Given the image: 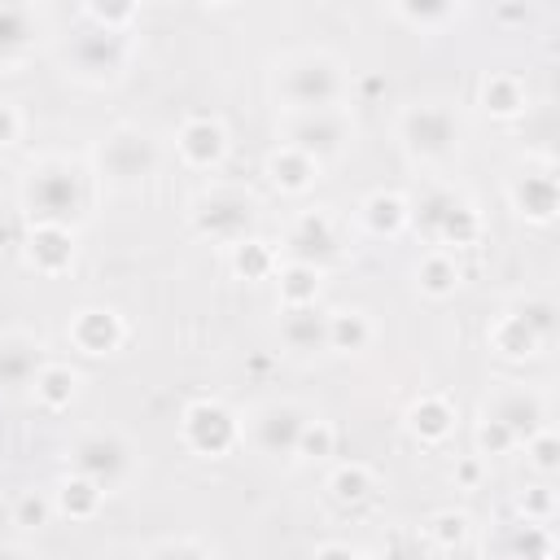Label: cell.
I'll use <instances>...</instances> for the list:
<instances>
[{
  "label": "cell",
  "mask_w": 560,
  "mask_h": 560,
  "mask_svg": "<svg viewBox=\"0 0 560 560\" xmlns=\"http://www.w3.org/2000/svg\"><path fill=\"white\" fill-rule=\"evenodd\" d=\"M512 315H516V319H521L538 341H547V337H551V324H556L551 315H556V311H551V302H547V298H525V302H521V311H512Z\"/></svg>",
  "instance_id": "1f68e13d"
},
{
  "label": "cell",
  "mask_w": 560,
  "mask_h": 560,
  "mask_svg": "<svg viewBox=\"0 0 560 560\" xmlns=\"http://www.w3.org/2000/svg\"><path fill=\"white\" fill-rule=\"evenodd\" d=\"M481 96H486V109H494V114H516V109L525 105L521 83H516V79H508V74H490Z\"/></svg>",
  "instance_id": "83f0119b"
},
{
  "label": "cell",
  "mask_w": 560,
  "mask_h": 560,
  "mask_svg": "<svg viewBox=\"0 0 560 560\" xmlns=\"http://www.w3.org/2000/svg\"><path fill=\"white\" fill-rule=\"evenodd\" d=\"M429 534H433L442 547H455V542H464V534H468V516H464V512H438L433 525H429Z\"/></svg>",
  "instance_id": "d590c367"
},
{
  "label": "cell",
  "mask_w": 560,
  "mask_h": 560,
  "mask_svg": "<svg viewBox=\"0 0 560 560\" xmlns=\"http://www.w3.org/2000/svg\"><path fill=\"white\" fill-rule=\"evenodd\" d=\"M363 219H368L372 232H381V236L389 232V236H394V232L411 219V210H407V201H402L398 192H372V197L363 201Z\"/></svg>",
  "instance_id": "cb8c5ba5"
},
{
  "label": "cell",
  "mask_w": 560,
  "mask_h": 560,
  "mask_svg": "<svg viewBox=\"0 0 560 560\" xmlns=\"http://www.w3.org/2000/svg\"><path fill=\"white\" fill-rule=\"evenodd\" d=\"M346 136H350V127L337 109H306V114H293L284 144H293V149H302L306 158L319 162V153H337L346 144Z\"/></svg>",
  "instance_id": "8fae6325"
},
{
  "label": "cell",
  "mask_w": 560,
  "mask_h": 560,
  "mask_svg": "<svg viewBox=\"0 0 560 560\" xmlns=\"http://www.w3.org/2000/svg\"><path fill=\"white\" fill-rule=\"evenodd\" d=\"M144 560H210V551H206L197 538H166V542H158Z\"/></svg>",
  "instance_id": "d6a6232c"
},
{
  "label": "cell",
  "mask_w": 560,
  "mask_h": 560,
  "mask_svg": "<svg viewBox=\"0 0 560 560\" xmlns=\"http://www.w3.org/2000/svg\"><path fill=\"white\" fill-rule=\"evenodd\" d=\"M315 560H359L350 547H341V542H328V547H319L315 551Z\"/></svg>",
  "instance_id": "60d3db41"
},
{
  "label": "cell",
  "mask_w": 560,
  "mask_h": 560,
  "mask_svg": "<svg viewBox=\"0 0 560 560\" xmlns=\"http://www.w3.org/2000/svg\"><path fill=\"white\" fill-rule=\"evenodd\" d=\"M486 420H494V424H503L512 438H529L534 433V424L542 420V402L534 398V394H525V389H516V385H503V389H494V398H490V411H486Z\"/></svg>",
  "instance_id": "5bb4252c"
},
{
  "label": "cell",
  "mask_w": 560,
  "mask_h": 560,
  "mask_svg": "<svg viewBox=\"0 0 560 560\" xmlns=\"http://www.w3.org/2000/svg\"><path fill=\"white\" fill-rule=\"evenodd\" d=\"M184 442H188L197 455H223V451H232V442H236V420H232V411H228L223 402H210V398L192 402V407L184 411Z\"/></svg>",
  "instance_id": "ba28073f"
},
{
  "label": "cell",
  "mask_w": 560,
  "mask_h": 560,
  "mask_svg": "<svg viewBox=\"0 0 560 560\" xmlns=\"http://www.w3.org/2000/svg\"><path fill=\"white\" fill-rule=\"evenodd\" d=\"M416 280H420V289L424 293H433V298H446L455 284H459V267H455V258L451 254H429L420 267H416Z\"/></svg>",
  "instance_id": "d4e9b609"
},
{
  "label": "cell",
  "mask_w": 560,
  "mask_h": 560,
  "mask_svg": "<svg viewBox=\"0 0 560 560\" xmlns=\"http://www.w3.org/2000/svg\"><path fill=\"white\" fill-rule=\"evenodd\" d=\"M70 341L83 354H114L122 341V319L114 311H79L70 324Z\"/></svg>",
  "instance_id": "9a60e30c"
},
{
  "label": "cell",
  "mask_w": 560,
  "mask_h": 560,
  "mask_svg": "<svg viewBox=\"0 0 560 560\" xmlns=\"http://www.w3.org/2000/svg\"><path fill=\"white\" fill-rule=\"evenodd\" d=\"M398 131L416 158H451L459 144V118L446 105H411L398 118Z\"/></svg>",
  "instance_id": "277c9868"
},
{
  "label": "cell",
  "mask_w": 560,
  "mask_h": 560,
  "mask_svg": "<svg viewBox=\"0 0 560 560\" xmlns=\"http://www.w3.org/2000/svg\"><path fill=\"white\" fill-rule=\"evenodd\" d=\"M420 223L438 236V241H446V245H468L472 236H477V210L468 206V201H459L455 192H446V188H429L424 192V201H420Z\"/></svg>",
  "instance_id": "52a82bcc"
},
{
  "label": "cell",
  "mask_w": 560,
  "mask_h": 560,
  "mask_svg": "<svg viewBox=\"0 0 560 560\" xmlns=\"http://www.w3.org/2000/svg\"><path fill=\"white\" fill-rule=\"evenodd\" d=\"M328 486H332V494H337L341 503H354V499H363V494L372 490V472H368L363 464H341Z\"/></svg>",
  "instance_id": "f546056e"
},
{
  "label": "cell",
  "mask_w": 560,
  "mask_h": 560,
  "mask_svg": "<svg viewBox=\"0 0 560 560\" xmlns=\"http://www.w3.org/2000/svg\"><path fill=\"white\" fill-rule=\"evenodd\" d=\"M315 171H319V162L306 158V153L293 149V144H280V149L267 158V175H271V184L284 188V192H302V188L315 179Z\"/></svg>",
  "instance_id": "ac0fdd59"
},
{
  "label": "cell",
  "mask_w": 560,
  "mask_h": 560,
  "mask_svg": "<svg viewBox=\"0 0 560 560\" xmlns=\"http://www.w3.org/2000/svg\"><path fill=\"white\" fill-rule=\"evenodd\" d=\"M0 560H26L22 551H13V547H0Z\"/></svg>",
  "instance_id": "7bdbcfd3"
},
{
  "label": "cell",
  "mask_w": 560,
  "mask_h": 560,
  "mask_svg": "<svg viewBox=\"0 0 560 560\" xmlns=\"http://www.w3.org/2000/svg\"><path fill=\"white\" fill-rule=\"evenodd\" d=\"M66 61L83 79H114L127 61V39L118 31H88L74 39V48H66Z\"/></svg>",
  "instance_id": "9c48e42d"
},
{
  "label": "cell",
  "mask_w": 560,
  "mask_h": 560,
  "mask_svg": "<svg viewBox=\"0 0 560 560\" xmlns=\"http://www.w3.org/2000/svg\"><path fill=\"white\" fill-rule=\"evenodd\" d=\"M271 262H276V254H271L262 241H236L232 267H236L245 280H258V276H267V271H271Z\"/></svg>",
  "instance_id": "f1b7e54d"
},
{
  "label": "cell",
  "mask_w": 560,
  "mask_h": 560,
  "mask_svg": "<svg viewBox=\"0 0 560 560\" xmlns=\"http://www.w3.org/2000/svg\"><path fill=\"white\" fill-rule=\"evenodd\" d=\"M280 337L289 350H319V346H328V315H319L311 306H289Z\"/></svg>",
  "instance_id": "d6986e66"
},
{
  "label": "cell",
  "mask_w": 560,
  "mask_h": 560,
  "mask_svg": "<svg viewBox=\"0 0 560 560\" xmlns=\"http://www.w3.org/2000/svg\"><path fill=\"white\" fill-rule=\"evenodd\" d=\"M372 341V324L363 311H332L328 315V350H363Z\"/></svg>",
  "instance_id": "7402d4cb"
},
{
  "label": "cell",
  "mask_w": 560,
  "mask_h": 560,
  "mask_svg": "<svg viewBox=\"0 0 560 560\" xmlns=\"http://www.w3.org/2000/svg\"><path fill=\"white\" fill-rule=\"evenodd\" d=\"M254 223V197L245 188H232V184H219L210 192H201L192 201V228L201 236H214V241H241L245 228Z\"/></svg>",
  "instance_id": "3957f363"
},
{
  "label": "cell",
  "mask_w": 560,
  "mask_h": 560,
  "mask_svg": "<svg viewBox=\"0 0 560 560\" xmlns=\"http://www.w3.org/2000/svg\"><path fill=\"white\" fill-rule=\"evenodd\" d=\"M39 341L26 332H4L0 337V389H22L35 385L39 376Z\"/></svg>",
  "instance_id": "4fadbf2b"
},
{
  "label": "cell",
  "mask_w": 560,
  "mask_h": 560,
  "mask_svg": "<svg viewBox=\"0 0 560 560\" xmlns=\"http://www.w3.org/2000/svg\"><path fill=\"white\" fill-rule=\"evenodd\" d=\"M289 249H293V262H306V267L332 258L337 254V228H332V219L324 210L298 214V223L289 232Z\"/></svg>",
  "instance_id": "7c38bea8"
},
{
  "label": "cell",
  "mask_w": 560,
  "mask_h": 560,
  "mask_svg": "<svg viewBox=\"0 0 560 560\" xmlns=\"http://www.w3.org/2000/svg\"><path fill=\"white\" fill-rule=\"evenodd\" d=\"M48 512H52V508H48V499H44V494H35V490H22V494H18V503H13V521H18V525H26V529L44 525V521H48Z\"/></svg>",
  "instance_id": "836d02e7"
},
{
  "label": "cell",
  "mask_w": 560,
  "mask_h": 560,
  "mask_svg": "<svg viewBox=\"0 0 560 560\" xmlns=\"http://www.w3.org/2000/svg\"><path fill=\"white\" fill-rule=\"evenodd\" d=\"M276 88L289 101V109L306 114V109H337L346 79H341V66L328 52H298L280 66Z\"/></svg>",
  "instance_id": "7a4b0ae2"
},
{
  "label": "cell",
  "mask_w": 560,
  "mask_h": 560,
  "mask_svg": "<svg viewBox=\"0 0 560 560\" xmlns=\"http://www.w3.org/2000/svg\"><path fill=\"white\" fill-rule=\"evenodd\" d=\"M521 508L525 512H551V494H529V499H521Z\"/></svg>",
  "instance_id": "b9f144b4"
},
{
  "label": "cell",
  "mask_w": 560,
  "mask_h": 560,
  "mask_svg": "<svg viewBox=\"0 0 560 560\" xmlns=\"http://www.w3.org/2000/svg\"><path fill=\"white\" fill-rule=\"evenodd\" d=\"M490 341H494L503 354H529V350L538 346V337H534V332H529V328H525V324H521L512 311H508V315H503V319L490 328Z\"/></svg>",
  "instance_id": "4316f807"
},
{
  "label": "cell",
  "mask_w": 560,
  "mask_h": 560,
  "mask_svg": "<svg viewBox=\"0 0 560 560\" xmlns=\"http://www.w3.org/2000/svg\"><path fill=\"white\" fill-rule=\"evenodd\" d=\"M101 494H105V490H101L96 481H88V477L74 472V477H66V481L57 486V499H52V503H57L66 516L83 521V516H92V512L101 508Z\"/></svg>",
  "instance_id": "603a6c76"
},
{
  "label": "cell",
  "mask_w": 560,
  "mask_h": 560,
  "mask_svg": "<svg viewBox=\"0 0 560 560\" xmlns=\"http://www.w3.org/2000/svg\"><path fill=\"white\" fill-rule=\"evenodd\" d=\"M407 424H411V433H420L424 442H442V438L451 433V424H455V411H451V402H446V398L424 394L420 402H411Z\"/></svg>",
  "instance_id": "ffe728a7"
},
{
  "label": "cell",
  "mask_w": 560,
  "mask_h": 560,
  "mask_svg": "<svg viewBox=\"0 0 560 560\" xmlns=\"http://www.w3.org/2000/svg\"><path fill=\"white\" fill-rule=\"evenodd\" d=\"M512 201H516L521 214L547 223L556 214V184H551V175H521L516 188H512Z\"/></svg>",
  "instance_id": "44dd1931"
},
{
  "label": "cell",
  "mask_w": 560,
  "mask_h": 560,
  "mask_svg": "<svg viewBox=\"0 0 560 560\" xmlns=\"http://www.w3.org/2000/svg\"><path fill=\"white\" fill-rule=\"evenodd\" d=\"M328 451H332V429H328L324 420H315V424L306 420V424H302V438H298V451H293V455H315V459H319V455H328Z\"/></svg>",
  "instance_id": "e575fe53"
},
{
  "label": "cell",
  "mask_w": 560,
  "mask_h": 560,
  "mask_svg": "<svg viewBox=\"0 0 560 560\" xmlns=\"http://www.w3.org/2000/svg\"><path fill=\"white\" fill-rule=\"evenodd\" d=\"M22 206L31 210L35 223L70 228V219L88 206L83 171L74 162H66V158H39V162H31V171L22 179Z\"/></svg>",
  "instance_id": "6da1fadb"
},
{
  "label": "cell",
  "mask_w": 560,
  "mask_h": 560,
  "mask_svg": "<svg viewBox=\"0 0 560 560\" xmlns=\"http://www.w3.org/2000/svg\"><path fill=\"white\" fill-rule=\"evenodd\" d=\"M302 424H306L302 407H293V402H262L254 411V420H249V433H254L258 451H267V455H293L298 451V438H302Z\"/></svg>",
  "instance_id": "30bf717a"
},
{
  "label": "cell",
  "mask_w": 560,
  "mask_h": 560,
  "mask_svg": "<svg viewBox=\"0 0 560 560\" xmlns=\"http://www.w3.org/2000/svg\"><path fill=\"white\" fill-rule=\"evenodd\" d=\"M477 446H481L486 455H499V451L516 446V438H512L503 424H494V420H481V429H477Z\"/></svg>",
  "instance_id": "8d00e7d4"
},
{
  "label": "cell",
  "mask_w": 560,
  "mask_h": 560,
  "mask_svg": "<svg viewBox=\"0 0 560 560\" xmlns=\"http://www.w3.org/2000/svg\"><path fill=\"white\" fill-rule=\"evenodd\" d=\"M26 254H31V262L39 267V271H61V267H70V258H74V245H70V228H52V223H35L31 228V236H26Z\"/></svg>",
  "instance_id": "e0dca14e"
},
{
  "label": "cell",
  "mask_w": 560,
  "mask_h": 560,
  "mask_svg": "<svg viewBox=\"0 0 560 560\" xmlns=\"http://www.w3.org/2000/svg\"><path fill=\"white\" fill-rule=\"evenodd\" d=\"M96 158H101V175H109L114 184H136V179H144L153 171L158 149H153V140L144 131L118 127L114 136H105V144H101Z\"/></svg>",
  "instance_id": "8992f818"
},
{
  "label": "cell",
  "mask_w": 560,
  "mask_h": 560,
  "mask_svg": "<svg viewBox=\"0 0 560 560\" xmlns=\"http://www.w3.org/2000/svg\"><path fill=\"white\" fill-rule=\"evenodd\" d=\"M70 468L105 490V486H114V481L127 477V468H131V446H127L118 433H83V438L70 446Z\"/></svg>",
  "instance_id": "5b68a950"
},
{
  "label": "cell",
  "mask_w": 560,
  "mask_h": 560,
  "mask_svg": "<svg viewBox=\"0 0 560 560\" xmlns=\"http://www.w3.org/2000/svg\"><path fill=\"white\" fill-rule=\"evenodd\" d=\"M228 149V136L214 118H188L179 127V153L192 162V166H214Z\"/></svg>",
  "instance_id": "2e32d148"
},
{
  "label": "cell",
  "mask_w": 560,
  "mask_h": 560,
  "mask_svg": "<svg viewBox=\"0 0 560 560\" xmlns=\"http://www.w3.org/2000/svg\"><path fill=\"white\" fill-rule=\"evenodd\" d=\"M13 140H18V114L13 105L0 101V144H13Z\"/></svg>",
  "instance_id": "ab89813d"
},
{
  "label": "cell",
  "mask_w": 560,
  "mask_h": 560,
  "mask_svg": "<svg viewBox=\"0 0 560 560\" xmlns=\"http://www.w3.org/2000/svg\"><path fill=\"white\" fill-rule=\"evenodd\" d=\"M381 560H420V551H416V542H411L407 534H394V538L385 542Z\"/></svg>",
  "instance_id": "f35d334b"
},
{
  "label": "cell",
  "mask_w": 560,
  "mask_h": 560,
  "mask_svg": "<svg viewBox=\"0 0 560 560\" xmlns=\"http://www.w3.org/2000/svg\"><path fill=\"white\" fill-rule=\"evenodd\" d=\"M529 451H534V464H538L542 472H551V468H556V433H551V429L534 433V438H529Z\"/></svg>",
  "instance_id": "74e56055"
},
{
  "label": "cell",
  "mask_w": 560,
  "mask_h": 560,
  "mask_svg": "<svg viewBox=\"0 0 560 560\" xmlns=\"http://www.w3.org/2000/svg\"><path fill=\"white\" fill-rule=\"evenodd\" d=\"M35 398L44 407H66L74 398V372L61 368V363H44L39 376H35Z\"/></svg>",
  "instance_id": "484cf974"
},
{
  "label": "cell",
  "mask_w": 560,
  "mask_h": 560,
  "mask_svg": "<svg viewBox=\"0 0 560 560\" xmlns=\"http://www.w3.org/2000/svg\"><path fill=\"white\" fill-rule=\"evenodd\" d=\"M315 267H306V262H293L289 271H284V284H280V293H284V302L289 306H306V302H315Z\"/></svg>",
  "instance_id": "4dcf8cb0"
}]
</instances>
